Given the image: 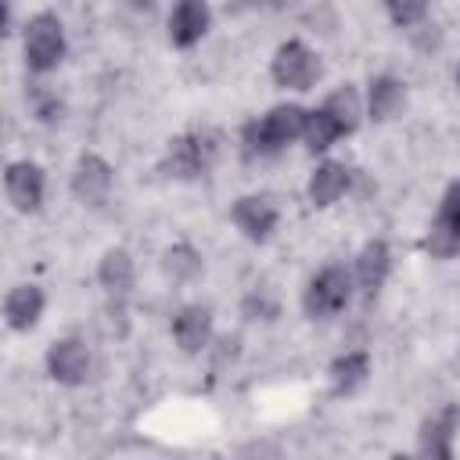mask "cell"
<instances>
[{"label":"cell","instance_id":"obj_1","mask_svg":"<svg viewBox=\"0 0 460 460\" xmlns=\"http://www.w3.org/2000/svg\"><path fill=\"white\" fill-rule=\"evenodd\" d=\"M305 119H309V111L298 108V104H277V108H270L262 119H255V122H248L241 129L244 155L248 158H270V155H277L280 147H288L295 137L305 133Z\"/></svg>","mask_w":460,"mask_h":460},{"label":"cell","instance_id":"obj_2","mask_svg":"<svg viewBox=\"0 0 460 460\" xmlns=\"http://www.w3.org/2000/svg\"><path fill=\"white\" fill-rule=\"evenodd\" d=\"M216 133L208 129H194V133H180L169 140L165 147V162H162V172L165 176H176V180H194L201 176L212 162H216Z\"/></svg>","mask_w":460,"mask_h":460},{"label":"cell","instance_id":"obj_3","mask_svg":"<svg viewBox=\"0 0 460 460\" xmlns=\"http://www.w3.org/2000/svg\"><path fill=\"white\" fill-rule=\"evenodd\" d=\"M61 58H65V32H61L58 14L50 11L32 14L25 25V65L32 72H50L58 68Z\"/></svg>","mask_w":460,"mask_h":460},{"label":"cell","instance_id":"obj_4","mask_svg":"<svg viewBox=\"0 0 460 460\" xmlns=\"http://www.w3.org/2000/svg\"><path fill=\"white\" fill-rule=\"evenodd\" d=\"M349 298H352V277H349V270L345 266H323L309 280V288L302 295V309L309 316H334V313H341L349 305Z\"/></svg>","mask_w":460,"mask_h":460},{"label":"cell","instance_id":"obj_5","mask_svg":"<svg viewBox=\"0 0 460 460\" xmlns=\"http://www.w3.org/2000/svg\"><path fill=\"white\" fill-rule=\"evenodd\" d=\"M270 75L284 90H309L316 83V75H320V58L302 40H288V43L277 47Z\"/></svg>","mask_w":460,"mask_h":460},{"label":"cell","instance_id":"obj_6","mask_svg":"<svg viewBox=\"0 0 460 460\" xmlns=\"http://www.w3.org/2000/svg\"><path fill=\"white\" fill-rule=\"evenodd\" d=\"M424 252H431L435 259H453L460 255V180L446 187L438 212L424 234Z\"/></svg>","mask_w":460,"mask_h":460},{"label":"cell","instance_id":"obj_7","mask_svg":"<svg viewBox=\"0 0 460 460\" xmlns=\"http://www.w3.org/2000/svg\"><path fill=\"white\" fill-rule=\"evenodd\" d=\"M4 190L18 212H36L43 205V169L36 162H11L4 172Z\"/></svg>","mask_w":460,"mask_h":460},{"label":"cell","instance_id":"obj_8","mask_svg":"<svg viewBox=\"0 0 460 460\" xmlns=\"http://www.w3.org/2000/svg\"><path fill=\"white\" fill-rule=\"evenodd\" d=\"M111 180H115V172L101 155H83L72 169V194L86 205H101L111 190Z\"/></svg>","mask_w":460,"mask_h":460},{"label":"cell","instance_id":"obj_9","mask_svg":"<svg viewBox=\"0 0 460 460\" xmlns=\"http://www.w3.org/2000/svg\"><path fill=\"white\" fill-rule=\"evenodd\" d=\"M230 216H234L237 230H241L248 241H266V237L273 234V226H277V205H273L270 198H262V194H244V198H237L234 208H230Z\"/></svg>","mask_w":460,"mask_h":460},{"label":"cell","instance_id":"obj_10","mask_svg":"<svg viewBox=\"0 0 460 460\" xmlns=\"http://www.w3.org/2000/svg\"><path fill=\"white\" fill-rule=\"evenodd\" d=\"M47 370H50V377L61 381V385H79V381L86 377V370H90V352H86V345H83L79 338H61V341H54L50 352H47Z\"/></svg>","mask_w":460,"mask_h":460},{"label":"cell","instance_id":"obj_11","mask_svg":"<svg viewBox=\"0 0 460 460\" xmlns=\"http://www.w3.org/2000/svg\"><path fill=\"white\" fill-rule=\"evenodd\" d=\"M460 410L442 406L431 420L420 428V460H453V435H456Z\"/></svg>","mask_w":460,"mask_h":460},{"label":"cell","instance_id":"obj_12","mask_svg":"<svg viewBox=\"0 0 460 460\" xmlns=\"http://www.w3.org/2000/svg\"><path fill=\"white\" fill-rule=\"evenodd\" d=\"M208 22H212V14H208V7L201 0H180L172 7V14H169V40H172V47H194L205 36Z\"/></svg>","mask_w":460,"mask_h":460},{"label":"cell","instance_id":"obj_13","mask_svg":"<svg viewBox=\"0 0 460 460\" xmlns=\"http://www.w3.org/2000/svg\"><path fill=\"white\" fill-rule=\"evenodd\" d=\"M172 338L183 352H201L212 338V313L205 305H183L172 316Z\"/></svg>","mask_w":460,"mask_h":460},{"label":"cell","instance_id":"obj_14","mask_svg":"<svg viewBox=\"0 0 460 460\" xmlns=\"http://www.w3.org/2000/svg\"><path fill=\"white\" fill-rule=\"evenodd\" d=\"M388 270H392V252H388V244H385V241L363 244V252H359V259H356V284H359L363 298H374V295L381 291Z\"/></svg>","mask_w":460,"mask_h":460},{"label":"cell","instance_id":"obj_15","mask_svg":"<svg viewBox=\"0 0 460 460\" xmlns=\"http://www.w3.org/2000/svg\"><path fill=\"white\" fill-rule=\"evenodd\" d=\"M43 313V291L36 284H18L4 298V316L11 331H29Z\"/></svg>","mask_w":460,"mask_h":460},{"label":"cell","instance_id":"obj_16","mask_svg":"<svg viewBox=\"0 0 460 460\" xmlns=\"http://www.w3.org/2000/svg\"><path fill=\"white\" fill-rule=\"evenodd\" d=\"M402 83L395 75H374L370 79V90H367V108H370V119L374 122H388L399 108H402Z\"/></svg>","mask_w":460,"mask_h":460},{"label":"cell","instance_id":"obj_17","mask_svg":"<svg viewBox=\"0 0 460 460\" xmlns=\"http://www.w3.org/2000/svg\"><path fill=\"white\" fill-rule=\"evenodd\" d=\"M349 187V169L341 162H320L309 176V198L313 205H334Z\"/></svg>","mask_w":460,"mask_h":460},{"label":"cell","instance_id":"obj_18","mask_svg":"<svg viewBox=\"0 0 460 460\" xmlns=\"http://www.w3.org/2000/svg\"><path fill=\"white\" fill-rule=\"evenodd\" d=\"M370 374V356L367 352H345L331 363V392L334 395H352Z\"/></svg>","mask_w":460,"mask_h":460},{"label":"cell","instance_id":"obj_19","mask_svg":"<svg viewBox=\"0 0 460 460\" xmlns=\"http://www.w3.org/2000/svg\"><path fill=\"white\" fill-rule=\"evenodd\" d=\"M97 280L111 291V295H126L133 288V259L126 248H108L101 266H97Z\"/></svg>","mask_w":460,"mask_h":460},{"label":"cell","instance_id":"obj_20","mask_svg":"<svg viewBox=\"0 0 460 460\" xmlns=\"http://www.w3.org/2000/svg\"><path fill=\"white\" fill-rule=\"evenodd\" d=\"M323 111L334 115V122H338L345 133H352V129L359 126V93H356V86L341 83V86L323 101Z\"/></svg>","mask_w":460,"mask_h":460},{"label":"cell","instance_id":"obj_21","mask_svg":"<svg viewBox=\"0 0 460 460\" xmlns=\"http://www.w3.org/2000/svg\"><path fill=\"white\" fill-rule=\"evenodd\" d=\"M162 270H165V277L176 280V284L194 280V277L201 273V255H198L190 244H172V248H165V255H162Z\"/></svg>","mask_w":460,"mask_h":460},{"label":"cell","instance_id":"obj_22","mask_svg":"<svg viewBox=\"0 0 460 460\" xmlns=\"http://www.w3.org/2000/svg\"><path fill=\"white\" fill-rule=\"evenodd\" d=\"M341 133H345V129L334 122V115H327L323 108H316V111H309L302 137H305V147H309V151H327Z\"/></svg>","mask_w":460,"mask_h":460},{"label":"cell","instance_id":"obj_23","mask_svg":"<svg viewBox=\"0 0 460 460\" xmlns=\"http://www.w3.org/2000/svg\"><path fill=\"white\" fill-rule=\"evenodd\" d=\"M29 104H32V111H36L43 122H50V119L61 115V101H58L50 90H43V86H32V90H29Z\"/></svg>","mask_w":460,"mask_h":460},{"label":"cell","instance_id":"obj_24","mask_svg":"<svg viewBox=\"0 0 460 460\" xmlns=\"http://www.w3.org/2000/svg\"><path fill=\"white\" fill-rule=\"evenodd\" d=\"M388 18L399 29H410V25H417V22L428 18V7L424 4H388Z\"/></svg>","mask_w":460,"mask_h":460},{"label":"cell","instance_id":"obj_25","mask_svg":"<svg viewBox=\"0 0 460 460\" xmlns=\"http://www.w3.org/2000/svg\"><path fill=\"white\" fill-rule=\"evenodd\" d=\"M244 313L248 316H259L262 313V320H270V316H277V302H270L262 291H255V295L244 298Z\"/></svg>","mask_w":460,"mask_h":460},{"label":"cell","instance_id":"obj_26","mask_svg":"<svg viewBox=\"0 0 460 460\" xmlns=\"http://www.w3.org/2000/svg\"><path fill=\"white\" fill-rule=\"evenodd\" d=\"M392 460H417V456H410V453H395Z\"/></svg>","mask_w":460,"mask_h":460},{"label":"cell","instance_id":"obj_27","mask_svg":"<svg viewBox=\"0 0 460 460\" xmlns=\"http://www.w3.org/2000/svg\"><path fill=\"white\" fill-rule=\"evenodd\" d=\"M456 90H460V65H456Z\"/></svg>","mask_w":460,"mask_h":460}]
</instances>
